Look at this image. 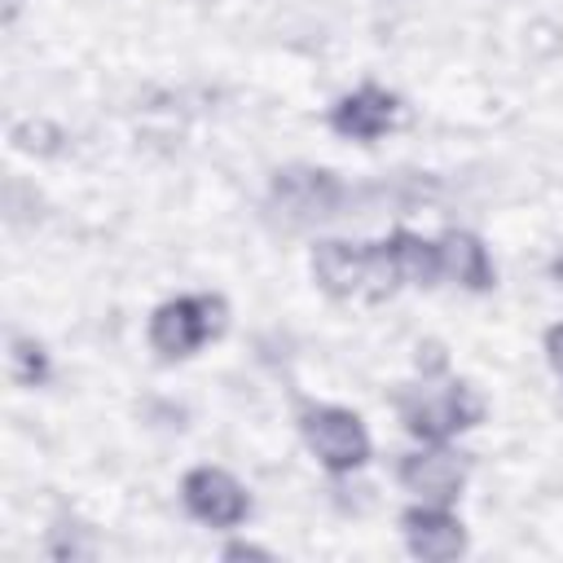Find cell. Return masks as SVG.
I'll return each mask as SVG.
<instances>
[{"label": "cell", "mask_w": 563, "mask_h": 563, "mask_svg": "<svg viewBox=\"0 0 563 563\" xmlns=\"http://www.w3.org/2000/svg\"><path fill=\"white\" fill-rule=\"evenodd\" d=\"M312 273L317 282L339 295V299H352V295H365V299H383L400 277H396V264L387 255V242L383 246H352V242H321L312 251Z\"/></svg>", "instance_id": "obj_1"}, {"label": "cell", "mask_w": 563, "mask_h": 563, "mask_svg": "<svg viewBox=\"0 0 563 563\" xmlns=\"http://www.w3.org/2000/svg\"><path fill=\"white\" fill-rule=\"evenodd\" d=\"M220 330H224V303L211 295H185V299H172L154 312L150 343L163 356H189L198 343H207Z\"/></svg>", "instance_id": "obj_2"}, {"label": "cell", "mask_w": 563, "mask_h": 563, "mask_svg": "<svg viewBox=\"0 0 563 563\" xmlns=\"http://www.w3.org/2000/svg\"><path fill=\"white\" fill-rule=\"evenodd\" d=\"M400 418L413 435L422 440H444L462 427L479 422V400L471 396L466 383H449V387H422L413 396L400 400Z\"/></svg>", "instance_id": "obj_3"}, {"label": "cell", "mask_w": 563, "mask_h": 563, "mask_svg": "<svg viewBox=\"0 0 563 563\" xmlns=\"http://www.w3.org/2000/svg\"><path fill=\"white\" fill-rule=\"evenodd\" d=\"M303 440L330 471H352L369 457V435L347 409H312L303 413Z\"/></svg>", "instance_id": "obj_4"}, {"label": "cell", "mask_w": 563, "mask_h": 563, "mask_svg": "<svg viewBox=\"0 0 563 563\" xmlns=\"http://www.w3.org/2000/svg\"><path fill=\"white\" fill-rule=\"evenodd\" d=\"M273 198L290 220H325L343 202V185L321 167H286L273 176Z\"/></svg>", "instance_id": "obj_5"}, {"label": "cell", "mask_w": 563, "mask_h": 563, "mask_svg": "<svg viewBox=\"0 0 563 563\" xmlns=\"http://www.w3.org/2000/svg\"><path fill=\"white\" fill-rule=\"evenodd\" d=\"M185 506L202 519V523H211V528H233V523H242L246 519V493H242V484L229 475V471H220V466H198V471H189L185 475Z\"/></svg>", "instance_id": "obj_6"}, {"label": "cell", "mask_w": 563, "mask_h": 563, "mask_svg": "<svg viewBox=\"0 0 563 563\" xmlns=\"http://www.w3.org/2000/svg\"><path fill=\"white\" fill-rule=\"evenodd\" d=\"M391 123H396V97L383 92V88H374V84H365L352 97H343L334 106V114H330V128L339 136H352V141H374Z\"/></svg>", "instance_id": "obj_7"}, {"label": "cell", "mask_w": 563, "mask_h": 563, "mask_svg": "<svg viewBox=\"0 0 563 563\" xmlns=\"http://www.w3.org/2000/svg\"><path fill=\"white\" fill-rule=\"evenodd\" d=\"M462 479H466L462 462H457L453 453H440V449H431V453H409V457L400 462V484H405L409 493H418L422 501H431V506H449V501L457 497Z\"/></svg>", "instance_id": "obj_8"}, {"label": "cell", "mask_w": 563, "mask_h": 563, "mask_svg": "<svg viewBox=\"0 0 563 563\" xmlns=\"http://www.w3.org/2000/svg\"><path fill=\"white\" fill-rule=\"evenodd\" d=\"M405 541L418 559H431V563H444V559H457L462 545H466V532L453 515H444L440 506H422V510H409L405 515Z\"/></svg>", "instance_id": "obj_9"}, {"label": "cell", "mask_w": 563, "mask_h": 563, "mask_svg": "<svg viewBox=\"0 0 563 563\" xmlns=\"http://www.w3.org/2000/svg\"><path fill=\"white\" fill-rule=\"evenodd\" d=\"M440 268H444L449 277H457L462 286H471V290L493 286L488 251H484L479 238H471V233H449V238L440 242Z\"/></svg>", "instance_id": "obj_10"}, {"label": "cell", "mask_w": 563, "mask_h": 563, "mask_svg": "<svg viewBox=\"0 0 563 563\" xmlns=\"http://www.w3.org/2000/svg\"><path fill=\"white\" fill-rule=\"evenodd\" d=\"M387 255H391L400 282L427 286V282L440 273V246H431V242H422V238H413V233H391Z\"/></svg>", "instance_id": "obj_11"}, {"label": "cell", "mask_w": 563, "mask_h": 563, "mask_svg": "<svg viewBox=\"0 0 563 563\" xmlns=\"http://www.w3.org/2000/svg\"><path fill=\"white\" fill-rule=\"evenodd\" d=\"M9 374H13L18 383H26V387L44 383V374H48L44 347H40L35 339H13V352H9Z\"/></svg>", "instance_id": "obj_12"}, {"label": "cell", "mask_w": 563, "mask_h": 563, "mask_svg": "<svg viewBox=\"0 0 563 563\" xmlns=\"http://www.w3.org/2000/svg\"><path fill=\"white\" fill-rule=\"evenodd\" d=\"M545 356H550V369H554L559 383H563V325H550V330H545Z\"/></svg>", "instance_id": "obj_13"}, {"label": "cell", "mask_w": 563, "mask_h": 563, "mask_svg": "<svg viewBox=\"0 0 563 563\" xmlns=\"http://www.w3.org/2000/svg\"><path fill=\"white\" fill-rule=\"evenodd\" d=\"M224 559H268V554H264L260 545H242V541H238V545L224 550Z\"/></svg>", "instance_id": "obj_14"}]
</instances>
